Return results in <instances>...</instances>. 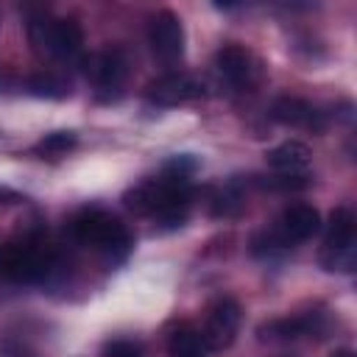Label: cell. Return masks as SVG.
<instances>
[{
	"label": "cell",
	"mask_w": 357,
	"mask_h": 357,
	"mask_svg": "<svg viewBox=\"0 0 357 357\" xmlns=\"http://www.w3.org/2000/svg\"><path fill=\"white\" fill-rule=\"evenodd\" d=\"M20 201H25L20 192H14L8 187H0V204H20Z\"/></svg>",
	"instance_id": "19"
},
{
	"label": "cell",
	"mask_w": 357,
	"mask_h": 357,
	"mask_svg": "<svg viewBox=\"0 0 357 357\" xmlns=\"http://www.w3.org/2000/svg\"><path fill=\"white\" fill-rule=\"evenodd\" d=\"M271 117L282 126H290V128H304V131H315L321 134L326 128V117L324 112H318V106H312L310 100L304 98H296V95H282L273 100L271 106Z\"/></svg>",
	"instance_id": "13"
},
{
	"label": "cell",
	"mask_w": 357,
	"mask_h": 357,
	"mask_svg": "<svg viewBox=\"0 0 357 357\" xmlns=\"http://www.w3.org/2000/svg\"><path fill=\"white\" fill-rule=\"evenodd\" d=\"M215 73L231 89L243 92V89H251L259 81V61L248 47H243L237 42H229L215 53Z\"/></svg>",
	"instance_id": "10"
},
{
	"label": "cell",
	"mask_w": 357,
	"mask_h": 357,
	"mask_svg": "<svg viewBox=\"0 0 357 357\" xmlns=\"http://www.w3.org/2000/svg\"><path fill=\"white\" fill-rule=\"evenodd\" d=\"M25 92L33 95V98H45V100H64V98H70L73 86L61 73L39 70V73L25 78Z\"/></svg>",
	"instance_id": "16"
},
{
	"label": "cell",
	"mask_w": 357,
	"mask_h": 357,
	"mask_svg": "<svg viewBox=\"0 0 357 357\" xmlns=\"http://www.w3.org/2000/svg\"><path fill=\"white\" fill-rule=\"evenodd\" d=\"M100 357H145V349H142L139 340L114 337V340H106V343H103Z\"/></svg>",
	"instance_id": "18"
},
{
	"label": "cell",
	"mask_w": 357,
	"mask_h": 357,
	"mask_svg": "<svg viewBox=\"0 0 357 357\" xmlns=\"http://www.w3.org/2000/svg\"><path fill=\"white\" fill-rule=\"evenodd\" d=\"M59 265V245L33 226L0 240V279L14 284H39Z\"/></svg>",
	"instance_id": "2"
},
{
	"label": "cell",
	"mask_w": 357,
	"mask_h": 357,
	"mask_svg": "<svg viewBox=\"0 0 357 357\" xmlns=\"http://www.w3.org/2000/svg\"><path fill=\"white\" fill-rule=\"evenodd\" d=\"M240 321H243V310L231 296L212 298L204 310V326H201V337L206 340L209 351L229 349L240 332Z\"/></svg>",
	"instance_id": "6"
},
{
	"label": "cell",
	"mask_w": 357,
	"mask_h": 357,
	"mask_svg": "<svg viewBox=\"0 0 357 357\" xmlns=\"http://www.w3.org/2000/svg\"><path fill=\"white\" fill-rule=\"evenodd\" d=\"M148 45H151V53L173 67L181 61L184 56V25H181V17L170 8H162L151 17V25H148Z\"/></svg>",
	"instance_id": "8"
},
{
	"label": "cell",
	"mask_w": 357,
	"mask_h": 357,
	"mask_svg": "<svg viewBox=\"0 0 357 357\" xmlns=\"http://www.w3.org/2000/svg\"><path fill=\"white\" fill-rule=\"evenodd\" d=\"M318 229H321V215L310 204H290L279 215V220L271 226V231L279 237L284 248H293L296 243L310 240L312 234H318Z\"/></svg>",
	"instance_id": "12"
},
{
	"label": "cell",
	"mask_w": 357,
	"mask_h": 357,
	"mask_svg": "<svg viewBox=\"0 0 357 357\" xmlns=\"http://www.w3.org/2000/svg\"><path fill=\"white\" fill-rule=\"evenodd\" d=\"M86 75L95 86L98 100H117L123 95V86L128 78V59L120 47L92 53L86 59Z\"/></svg>",
	"instance_id": "7"
},
{
	"label": "cell",
	"mask_w": 357,
	"mask_h": 357,
	"mask_svg": "<svg viewBox=\"0 0 357 357\" xmlns=\"http://www.w3.org/2000/svg\"><path fill=\"white\" fill-rule=\"evenodd\" d=\"M310 148L298 139H287V142H279L276 148L265 151V162L273 173L279 176H307L310 170Z\"/></svg>",
	"instance_id": "14"
},
{
	"label": "cell",
	"mask_w": 357,
	"mask_h": 357,
	"mask_svg": "<svg viewBox=\"0 0 357 357\" xmlns=\"http://www.w3.org/2000/svg\"><path fill=\"white\" fill-rule=\"evenodd\" d=\"M78 145V137H75V131H50V134H45L31 151L36 153V156H47V159H59V156H64V153H70L73 148Z\"/></svg>",
	"instance_id": "17"
},
{
	"label": "cell",
	"mask_w": 357,
	"mask_h": 357,
	"mask_svg": "<svg viewBox=\"0 0 357 357\" xmlns=\"http://www.w3.org/2000/svg\"><path fill=\"white\" fill-rule=\"evenodd\" d=\"M326 329H329V315L324 310H307V312L265 321L257 329V335H259V340L287 343V340H298V337H324Z\"/></svg>",
	"instance_id": "9"
},
{
	"label": "cell",
	"mask_w": 357,
	"mask_h": 357,
	"mask_svg": "<svg viewBox=\"0 0 357 357\" xmlns=\"http://www.w3.org/2000/svg\"><path fill=\"white\" fill-rule=\"evenodd\" d=\"M329 357H354V351L351 349H335Z\"/></svg>",
	"instance_id": "20"
},
{
	"label": "cell",
	"mask_w": 357,
	"mask_h": 357,
	"mask_svg": "<svg viewBox=\"0 0 357 357\" xmlns=\"http://www.w3.org/2000/svg\"><path fill=\"white\" fill-rule=\"evenodd\" d=\"M28 39L39 56L53 61H73L84 47V31L73 17L33 14L28 20Z\"/></svg>",
	"instance_id": "4"
},
{
	"label": "cell",
	"mask_w": 357,
	"mask_h": 357,
	"mask_svg": "<svg viewBox=\"0 0 357 357\" xmlns=\"http://www.w3.org/2000/svg\"><path fill=\"white\" fill-rule=\"evenodd\" d=\"M201 95H204V84L190 73H165L145 86V100L162 109L198 100Z\"/></svg>",
	"instance_id": "11"
},
{
	"label": "cell",
	"mask_w": 357,
	"mask_h": 357,
	"mask_svg": "<svg viewBox=\"0 0 357 357\" xmlns=\"http://www.w3.org/2000/svg\"><path fill=\"white\" fill-rule=\"evenodd\" d=\"M318 262L329 273H354V268H357V220L349 206H337L329 212Z\"/></svg>",
	"instance_id": "5"
},
{
	"label": "cell",
	"mask_w": 357,
	"mask_h": 357,
	"mask_svg": "<svg viewBox=\"0 0 357 357\" xmlns=\"http://www.w3.org/2000/svg\"><path fill=\"white\" fill-rule=\"evenodd\" d=\"M192 195H195V187L190 176L165 167L159 176L145 178L131 190H126L123 204L134 215L156 220L162 229H178L190 215Z\"/></svg>",
	"instance_id": "1"
},
{
	"label": "cell",
	"mask_w": 357,
	"mask_h": 357,
	"mask_svg": "<svg viewBox=\"0 0 357 357\" xmlns=\"http://www.w3.org/2000/svg\"><path fill=\"white\" fill-rule=\"evenodd\" d=\"M67 234L78 245H86L95 254H100L103 262H109V265L126 262V257L134 248V237L126 229V223L120 218H114L112 212H106L103 206L78 209L67 220Z\"/></svg>",
	"instance_id": "3"
},
{
	"label": "cell",
	"mask_w": 357,
	"mask_h": 357,
	"mask_svg": "<svg viewBox=\"0 0 357 357\" xmlns=\"http://www.w3.org/2000/svg\"><path fill=\"white\" fill-rule=\"evenodd\" d=\"M165 357H209V346L201 337V329L190 321H178L167 329Z\"/></svg>",
	"instance_id": "15"
}]
</instances>
